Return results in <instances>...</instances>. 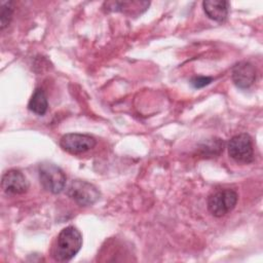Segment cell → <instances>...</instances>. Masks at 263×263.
<instances>
[{
    "label": "cell",
    "mask_w": 263,
    "mask_h": 263,
    "mask_svg": "<svg viewBox=\"0 0 263 263\" xmlns=\"http://www.w3.org/2000/svg\"><path fill=\"white\" fill-rule=\"evenodd\" d=\"M47 108L48 102L44 90L42 88H36L28 103V109L31 112L41 116L46 113Z\"/></svg>",
    "instance_id": "11"
},
{
    "label": "cell",
    "mask_w": 263,
    "mask_h": 263,
    "mask_svg": "<svg viewBox=\"0 0 263 263\" xmlns=\"http://www.w3.org/2000/svg\"><path fill=\"white\" fill-rule=\"evenodd\" d=\"M224 142L219 138H212L206 140L199 146V152L204 157L218 156L223 152Z\"/></svg>",
    "instance_id": "12"
},
{
    "label": "cell",
    "mask_w": 263,
    "mask_h": 263,
    "mask_svg": "<svg viewBox=\"0 0 263 263\" xmlns=\"http://www.w3.org/2000/svg\"><path fill=\"white\" fill-rule=\"evenodd\" d=\"M38 174L40 184L46 191L58 194L65 189L67 177L64 171L54 163L41 162L38 165Z\"/></svg>",
    "instance_id": "2"
},
{
    "label": "cell",
    "mask_w": 263,
    "mask_h": 263,
    "mask_svg": "<svg viewBox=\"0 0 263 263\" xmlns=\"http://www.w3.org/2000/svg\"><path fill=\"white\" fill-rule=\"evenodd\" d=\"M66 193L80 206L92 205L100 198V191L97 187L82 180L71 181L66 188Z\"/></svg>",
    "instance_id": "3"
},
{
    "label": "cell",
    "mask_w": 263,
    "mask_h": 263,
    "mask_svg": "<svg viewBox=\"0 0 263 263\" xmlns=\"http://www.w3.org/2000/svg\"><path fill=\"white\" fill-rule=\"evenodd\" d=\"M97 145V140L89 135L84 134H66L60 140V146L63 150L80 154L91 150Z\"/></svg>",
    "instance_id": "6"
},
{
    "label": "cell",
    "mask_w": 263,
    "mask_h": 263,
    "mask_svg": "<svg viewBox=\"0 0 263 263\" xmlns=\"http://www.w3.org/2000/svg\"><path fill=\"white\" fill-rule=\"evenodd\" d=\"M228 155L238 163H251L254 160V148L248 134L233 136L227 144Z\"/></svg>",
    "instance_id": "5"
},
{
    "label": "cell",
    "mask_w": 263,
    "mask_h": 263,
    "mask_svg": "<svg viewBox=\"0 0 263 263\" xmlns=\"http://www.w3.org/2000/svg\"><path fill=\"white\" fill-rule=\"evenodd\" d=\"M203 11L209 18L223 23L229 13V2L225 0H208L202 2Z\"/></svg>",
    "instance_id": "9"
},
{
    "label": "cell",
    "mask_w": 263,
    "mask_h": 263,
    "mask_svg": "<svg viewBox=\"0 0 263 263\" xmlns=\"http://www.w3.org/2000/svg\"><path fill=\"white\" fill-rule=\"evenodd\" d=\"M238 195L232 189H221L212 193L208 198V210L217 218L231 212L237 202Z\"/></svg>",
    "instance_id": "4"
},
{
    "label": "cell",
    "mask_w": 263,
    "mask_h": 263,
    "mask_svg": "<svg viewBox=\"0 0 263 263\" xmlns=\"http://www.w3.org/2000/svg\"><path fill=\"white\" fill-rule=\"evenodd\" d=\"M150 5V2L147 1H111L105 2L107 10L120 11L123 13H130L135 10L137 13L145 11Z\"/></svg>",
    "instance_id": "10"
},
{
    "label": "cell",
    "mask_w": 263,
    "mask_h": 263,
    "mask_svg": "<svg viewBox=\"0 0 263 263\" xmlns=\"http://www.w3.org/2000/svg\"><path fill=\"white\" fill-rule=\"evenodd\" d=\"M29 186L26 176L18 170H8L2 176L1 187L6 194H24L28 191Z\"/></svg>",
    "instance_id": "7"
},
{
    "label": "cell",
    "mask_w": 263,
    "mask_h": 263,
    "mask_svg": "<svg viewBox=\"0 0 263 263\" xmlns=\"http://www.w3.org/2000/svg\"><path fill=\"white\" fill-rule=\"evenodd\" d=\"M82 247V235L74 226L61 230L53 243L51 254L55 261L66 262L74 258Z\"/></svg>",
    "instance_id": "1"
},
{
    "label": "cell",
    "mask_w": 263,
    "mask_h": 263,
    "mask_svg": "<svg viewBox=\"0 0 263 263\" xmlns=\"http://www.w3.org/2000/svg\"><path fill=\"white\" fill-rule=\"evenodd\" d=\"M12 12H13L12 2L6 1V2L1 3V13H0L1 30H4L9 25V23L12 18Z\"/></svg>",
    "instance_id": "13"
},
{
    "label": "cell",
    "mask_w": 263,
    "mask_h": 263,
    "mask_svg": "<svg viewBox=\"0 0 263 263\" xmlns=\"http://www.w3.org/2000/svg\"><path fill=\"white\" fill-rule=\"evenodd\" d=\"M256 80V69L249 62H239L232 68V81L241 89H247Z\"/></svg>",
    "instance_id": "8"
},
{
    "label": "cell",
    "mask_w": 263,
    "mask_h": 263,
    "mask_svg": "<svg viewBox=\"0 0 263 263\" xmlns=\"http://www.w3.org/2000/svg\"><path fill=\"white\" fill-rule=\"evenodd\" d=\"M213 81V77L209 76H195L190 80V84L194 88H202L205 85H209Z\"/></svg>",
    "instance_id": "14"
}]
</instances>
